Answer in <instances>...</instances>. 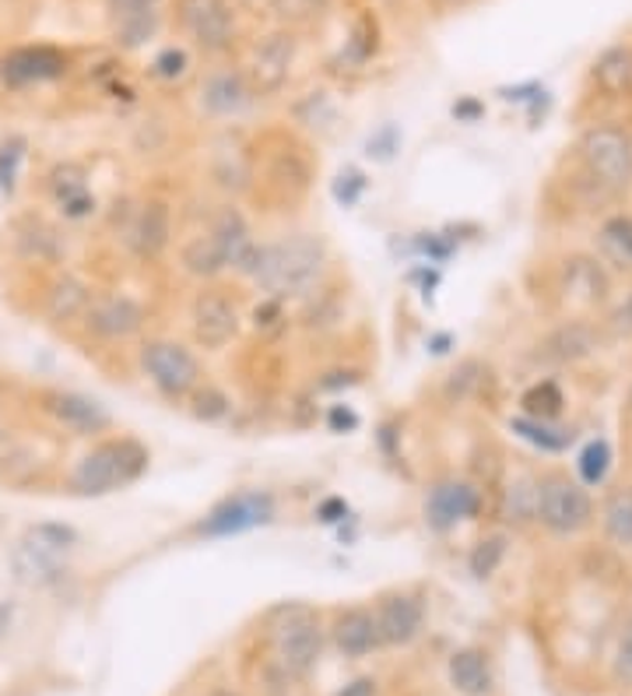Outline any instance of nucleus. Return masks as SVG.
<instances>
[{"label": "nucleus", "mask_w": 632, "mask_h": 696, "mask_svg": "<svg viewBox=\"0 0 632 696\" xmlns=\"http://www.w3.org/2000/svg\"><path fill=\"white\" fill-rule=\"evenodd\" d=\"M323 264H328V250L320 240L306 236V232H292L275 243H260V257L253 267V281L270 299H296L306 296L320 281Z\"/></svg>", "instance_id": "nucleus-1"}, {"label": "nucleus", "mask_w": 632, "mask_h": 696, "mask_svg": "<svg viewBox=\"0 0 632 696\" xmlns=\"http://www.w3.org/2000/svg\"><path fill=\"white\" fill-rule=\"evenodd\" d=\"M75 549H78V531L70 524H60V521L29 524L8 549V566H11L14 584L22 587L57 584L67 574Z\"/></svg>", "instance_id": "nucleus-2"}, {"label": "nucleus", "mask_w": 632, "mask_h": 696, "mask_svg": "<svg viewBox=\"0 0 632 696\" xmlns=\"http://www.w3.org/2000/svg\"><path fill=\"white\" fill-rule=\"evenodd\" d=\"M148 461H152L148 448L134 437L99 440L92 451L78 457L67 486L75 496H88V499L110 496V493L134 486V482L148 472Z\"/></svg>", "instance_id": "nucleus-3"}, {"label": "nucleus", "mask_w": 632, "mask_h": 696, "mask_svg": "<svg viewBox=\"0 0 632 696\" xmlns=\"http://www.w3.org/2000/svg\"><path fill=\"white\" fill-rule=\"evenodd\" d=\"M270 651L285 680H302L320 662L323 627L310 605H285L270 619Z\"/></svg>", "instance_id": "nucleus-4"}, {"label": "nucleus", "mask_w": 632, "mask_h": 696, "mask_svg": "<svg viewBox=\"0 0 632 696\" xmlns=\"http://www.w3.org/2000/svg\"><path fill=\"white\" fill-rule=\"evenodd\" d=\"M594 517L590 493L584 489V482H573L563 472L541 475V499H537V521L552 531L555 539H569V534H580Z\"/></svg>", "instance_id": "nucleus-5"}, {"label": "nucleus", "mask_w": 632, "mask_h": 696, "mask_svg": "<svg viewBox=\"0 0 632 696\" xmlns=\"http://www.w3.org/2000/svg\"><path fill=\"white\" fill-rule=\"evenodd\" d=\"M137 363L144 369V377L155 384L166 398H187L201 387V363L190 349L179 342H166V338H155V342H144L137 352Z\"/></svg>", "instance_id": "nucleus-6"}, {"label": "nucleus", "mask_w": 632, "mask_h": 696, "mask_svg": "<svg viewBox=\"0 0 632 696\" xmlns=\"http://www.w3.org/2000/svg\"><path fill=\"white\" fill-rule=\"evenodd\" d=\"M580 155L590 176L608 190H625L632 184V137L619 128H590L580 137Z\"/></svg>", "instance_id": "nucleus-7"}, {"label": "nucleus", "mask_w": 632, "mask_h": 696, "mask_svg": "<svg viewBox=\"0 0 632 696\" xmlns=\"http://www.w3.org/2000/svg\"><path fill=\"white\" fill-rule=\"evenodd\" d=\"M176 18L190 43L204 53H225L236 40V11L229 0H179Z\"/></svg>", "instance_id": "nucleus-8"}, {"label": "nucleus", "mask_w": 632, "mask_h": 696, "mask_svg": "<svg viewBox=\"0 0 632 696\" xmlns=\"http://www.w3.org/2000/svg\"><path fill=\"white\" fill-rule=\"evenodd\" d=\"M270 521H275V496L260 489H246V493H232L219 507H211V513L197 524V531L208 534V539H229V534H243Z\"/></svg>", "instance_id": "nucleus-9"}, {"label": "nucleus", "mask_w": 632, "mask_h": 696, "mask_svg": "<svg viewBox=\"0 0 632 696\" xmlns=\"http://www.w3.org/2000/svg\"><path fill=\"white\" fill-rule=\"evenodd\" d=\"M40 408L53 422L64 426V430L75 433V437H99L113 426V416L106 412V405L81 395V390L49 387L40 395Z\"/></svg>", "instance_id": "nucleus-10"}, {"label": "nucleus", "mask_w": 632, "mask_h": 696, "mask_svg": "<svg viewBox=\"0 0 632 696\" xmlns=\"http://www.w3.org/2000/svg\"><path fill=\"white\" fill-rule=\"evenodd\" d=\"M190 328H193V342L208 349V352H222L232 338L240 334V310L225 292L208 289L197 292L193 307H190Z\"/></svg>", "instance_id": "nucleus-11"}, {"label": "nucleus", "mask_w": 632, "mask_h": 696, "mask_svg": "<svg viewBox=\"0 0 632 696\" xmlns=\"http://www.w3.org/2000/svg\"><path fill=\"white\" fill-rule=\"evenodd\" d=\"M292 60H296V35L292 32H270L267 40H260L257 46H253L250 70H246L250 88L260 96L278 92V88L288 81Z\"/></svg>", "instance_id": "nucleus-12"}, {"label": "nucleus", "mask_w": 632, "mask_h": 696, "mask_svg": "<svg viewBox=\"0 0 632 696\" xmlns=\"http://www.w3.org/2000/svg\"><path fill=\"white\" fill-rule=\"evenodd\" d=\"M67 53L57 46H18L8 57H0V78L8 85H46L67 75Z\"/></svg>", "instance_id": "nucleus-13"}, {"label": "nucleus", "mask_w": 632, "mask_h": 696, "mask_svg": "<svg viewBox=\"0 0 632 696\" xmlns=\"http://www.w3.org/2000/svg\"><path fill=\"white\" fill-rule=\"evenodd\" d=\"M85 328L102 342H126L144 328V310L131 296H92Z\"/></svg>", "instance_id": "nucleus-14"}, {"label": "nucleus", "mask_w": 632, "mask_h": 696, "mask_svg": "<svg viewBox=\"0 0 632 696\" xmlns=\"http://www.w3.org/2000/svg\"><path fill=\"white\" fill-rule=\"evenodd\" d=\"M208 232L214 236V243H219L225 267H232L236 275L250 278L253 267H257V257H260V243L253 240V232H250V225L240 211L222 208L219 216H214V222L208 225Z\"/></svg>", "instance_id": "nucleus-15"}, {"label": "nucleus", "mask_w": 632, "mask_h": 696, "mask_svg": "<svg viewBox=\"0 0 632 696\" xmlns=\"http://www.w3.org/2000/svg\"><path fill=\"white\" fill-rule=\"evenodd\" d=\"M376 627H379V640H384L387 648L411 644V640L419 637L422 627H425L422 598L404 595V592L384 595V598H379V605H376Z\"/></svg>", "instance_id": "nucleus-16"}, {"label": "nucleus", "mask_w": 632, "mask_h": 696, "mask_svg": "<svg viewBox=\"0 0 632 696\" xmlns=\"http://www.w3.org/2000/svg\"><path fill=\"white\" fill-rule=\"evenodd\" d=\"M478 510H481V493L472 482H457V478L440 482L425 499V517L436 531L454 528L457 521H472V517H478Z\"/></svg>", "instance_id": "nucleus-17"}, {"label": "nucleus", "mask_w": 632, "mask_h": 696, "mask_svg": "<svg viewBox=\"0 0 632 696\" xmlns=\"http://www.w3.org/2000/svg\"><path fill=\"white\" fill-rule=\"evenodd\" d=\"M173 240V216L162 201H144L137 208V216L126 229V243L141 261H158L169 250Z\"/></svg>", "instance_id": "nucleus-18"}, {"label": "nucleus", "mask_w": 632, "mask_h": 696, "mask_svg": "<svg viewBox=\"0 0 632 696\" xmlns=\"http://www.w3.org/2000/svg\"><path fill=\"white\" fill-rule=\"evenodd\" d=\"M158 8L162 0H110L113 35L123 49H137L158 32Z\"/></svg>", "instance_id": "nucleus-19"}, {"label": "nucleus", "mask_w": 632, "mask_h": 696, "mask_svg": "<svg viewBox=\"0 0 632 696\" xmlns=\"http://www.w3.org/2000/svg\"><path fill=\"white\" fill-rule=\"evenodd\" d=\"M253 88L240 70H214L201 85V106L211 117H240L253 102Z\"/></svg>", "instance_id": "nucleus-20"}, {"label": "nucleus", "mask_w": 632, "mask_h": 696, "mask_svg": "<svg viewBox=\"0 0 632 696\" xmlns=\"http://www.w3.org/2000/svg\"><path fill=\"white\" fill-rule=\"evenodd\" d=\"M331 637H334V648L345 658H366L376 648H384L373 609H345L334 619Z\"/></svg>", "instance_id": "nucleus-21"}, {"label": "nucleus", "mask_w": 632, "mask_h": 696, "mask_svg": "<svg viewBox=\"0 0 632 696\" xmlns=\"http://www.w3.org/2000/svg\"><path fill=\"white\" fill-rule=\"evenodd\" d=\"M601 345V334L594 331V324L587 320H566V324H558L545 342H541V352H545V360L552 363H580L587 355H594Z\"/></svg>", "instance_id": "nucleus-22"}, {"label": "nucleus", "mask_w": 632, "mask_h": 696, "mask_svg": "<svg viewBox=\"0 0 632 696\" xmlns=\"http://www.w3.org/2000/svg\"><path fill=\"white\" fill-rule=\"evenodd\" d=\"M446 675H450V686H454L461 696H489L492 683H496L489 654L478 648H461L450 654Z\"/></svg>", "instance_id": "nucleus-23"}, {"label": "nucleus", "mask_w": 632, "mask_h": 696, "mask_svg": "<svg viewBox=\"0 0 632 696\" xmlns=\"http://www.w3.org/2000/svg\"><path fill=\"white\" fill-rule=\"evenodd\" d=\"M537 499H541V478H534L531 472H517L502 486L499 517L510 528H528L531 521H537Z\"/></svg>", "instance_id": "nucleus-24"}, {"label": "nucleus", "mask_w": 632, "mask_h": 696, "mask_svg": "<svg viewBox=\"0 0 632 696\" xmlns=\"http://www.w3.org/2000/svg\"><path fill=\"white\" fill-rule=\"evenodd\" d=\"M88 302H92V289L78 275H57L46 289L43 310L53 324H70V320H85Z\"/></svg>", "instance_id": "nucleus-25"}, {"label": "nucleus", "mask_w": 632, "mask_h": 696, "mask_svg": "<svg viewBox=\"0 0 632 696\" xmlns=\"http://www.w3.org/2000/svg\"><path fill=\"white\" fill-rule=\"evenodd\" d=\"M594 81L605 96L619 99L632 88V49L629 46H608L598 60H594Z\"/></svg>", "instance_id": "nucleus-26"}, {"label": "nucleus", "mask_w": 632, "mask_h": 696, "mask_svg": "<svg viewBox=\"0 0 632 696\" xmlns=\"http://www.w3.org/2000/svg\"><path fill=\"white\" fill-rule=\"evenodd\" d=\"M179 261H184V267L197 278H214V275L229 272L222 250H219V243H214L211 232H201V236H193L190 243H184V250H179Z\"/></svg>", "instance_id": "nucleus-27"}, {"label": "nucleus", "mask_w": 632, "mask_h": 696, "mask_svg": "<svg viewBox=\"0 0 632 696\" xmlns=\"http://www.w3.org/2000/svg\"><path fill=\"white\" fill-rule=\"evenodd\" d=\"M601 528L616 545H632V489H619L608 496L601 510Z\"/></svg>", "instance_id": "nucleus-28"}, {"label": "nucleus", "mask_w": 632, "mask_h": 696, "mask_svg": "<svg viewBox=\"0 0 632 696\" xmlns=\"http://www.w3.org/2000/svg\"><path fill=\"white\" fill-rule=\"evenodd\" d=\"M520 405H523V416H528V419H537V422H552L558 412H563L566 398H563V390H558V384H552V380H541V384H534L531 390H523Z\"/></svg>", "instance_id": "nucleus-29"}, {"label": "nucleus", "mask_w": 632, "mask_h": 696, "mask_svg": "<svg viewBox=\"0 0 632 696\" xmlns=\"http://www.w3.org/2000/svg\"><path fill=\"white\" fill-rule=\"evenodd\" d=\"M49 194L53 201H57L60 208H67L70 201H78L88 194V184H85V169L75 166V163H64L49 173Z\"/></svg>", "instance_id": "nucleus-30"}, {"label": "nucleus", "mask_w": 632, "mask_h": 696, "mask_svg": "<svg viewBox=\"0 0 632 696\" xmlns=\"http://www.w3.org/2000/svg\"><path fill=\"white\" fill-rule=\"evenodd\" d=\"M513 430L528 440V443H534V448H541V451H566L569 448V440H573V433H566V430H552L548 422H537V419H513Z\"/></svg>", "instance_id": "nucleus-31"}, {"label": "nucleus", "mask_w": 632, "mask_h": 696, "mask_svg": "<svg viewBox=\"0 0 632 696\" xmlns=\"http://www.w3.org/2000/svg\"><path fill=\"white\" fill-rule=\"evenodd\" d=\"M502 560H506V539H502V534H489V539H481L472 549V556H467V570H472L478 581H489L496 570L502 566Z\"/></svg>", "instance_id": "nucleus-32"}, {"label": "nucleus", "mask_w": 632, "mask_h": 696, "mask_svg": "<svg viewBox=\"0 0 632 696\" xmlns=\"http://www.w3.org/2000/svg\"><path fill=\"white\" fill-rule=\"evenodd\" d=\"M576 464H580L584 486H601L608 468H611V448H608V440H590Z\"/></svg>", "instance_id": "nucleus-33"}, {"label": "nucleus", "mask_w": 632, "mask_h": 696, "mask_svg": "<svg viewBox=\"0 0 632 696\" xmlns=\"http://www.w3.org/2000/svg\"><path fill=\"white\" fill-rule=\"evenodd\" d=\"M601 243L622 264H632V216H611L601 225Z\"/></svg>", "instance_id": "nucleus-34"}, {"label": "nucleus", "mask_w": 632, "mask_h": 696, "mask_svg": "<svg viewBox=\"0 0 632 696\" xmlns=\"http://www.w3.org/2000/svg\"><path fill=\"white\" fill-rule=\"evenodd\" d=\"M229 412H232V401L222 395L219 387L204 384V387H197V390H193V416H197V419H204V422H222Z\"/></svg>", "instance_id": "nucleus-35"}, {"label": "nucleus", "mask_w": 632, "mask_h": 696, "mask_svg": "<svg viewBox=\"0 0 632 696\" xmlns=\"http://www.w3.org/2000/svg\"><path fill=\"white\" fill-rule=\"evenodd\" d=\"M285 320H288V313H285V307H281V299L264 296V299L257 302V310H253V331L264 334V338H270V334L285 331Z\"/></svg>", "instance_id": "nucleus-36"}, {"label": "nucleus", "mask_w": 632, "mask_h": 696, "mask_svg": "<svg viewBox=\"0 0 632 696\" xmlns=\"http://www.w3.org/2000/svg\"><path fill=\"white\" fill-rule=\"evenodd\" d=\"M22 243H25V254H29V257H40V261H57V254H60L57 236H53V232H49L46 225H40V222H35V225L25 232Z\"/></svg>", "instance_id": "nucleus-37"}, {"label": "nucleus", "mask_w": 632, "mask_h": 696, "mask_svg": "<svg viewBox=\"0 0 632 696\" xmlns=\"http://www.w3.org/2000/svg\"><path fill=\"white\" fill-rule=\"evenodd\" d=\"M187 67H190V60H187V53L179 49V46H166L155 57V64H152V70H155V78H162V81H176V78H184L187 75Z\"/></svg>", "instance_id": "nucleus-38"}, {"label": "nucleus", "mask_w": 632, "mask_h": 696, "mask_svg": "<svg viewBox=\"0 0 632 696\" xmlns=\"http://www.w3.org/2000/svg\"><path fill=\"white\" fill-rule=\"evenodd\" d=\"M616 680L632 686V627L622 633L619 640V651H616Z\"/></svg>", "instance_id": "nucleus-39"}, {"label": "nucleus", "mask_w": 632, "mask_h": 696, "mask_svg": "<svg viewBox=\"0 0 632 696\" xmlns=\"http://www.w3.org/2000/svg\"><path fill=\"white\" fill-rule=\"evenodd\" d=\"M18 158H22V152H14V148H0V187L11 190L14 187V169H18Z\"/></svg>", "instance_id": "nucleus-40"}, {"label": "nucleus", "mask_w": 632, "mask_h": 696, "mask_svg": "<svg viewBox=\"0 0 632 696\" xmlns=\"http://www.w3.org/2000/svg\"><path fill=\"white\" fill-rule=\"evenodd\" d=\"M334 696H376V680H369V675H363V680L348 683L345 689H337Z\"/></svg>", "instance_id": "nucleus-41"}, {"label": "nucleus", "mask_w": 632, "mask_h": 696, "mask_svg": "<svg viewBox=\"0 0 632 696\" xmlns=\"http://www.w3.org/2000/svg\"><path fill=\"white\" fill-rule=\"evenodd\" d=\"M616 331L619 334H632V296L622 302V310L616 313Z\"/></svg>", "instance_id": "nucleus-42"}, {"label": "nucleus", "mask_w": 632, "mask_h": 696, "mask_svg": "<svg viewBox=\"0 0 632 696\" xmlns=\"http://www.w3.org/2000/svg\"><path fill=\"white\" fill-rule=\"evenodd\" d=\"M331 422H334V426H348V430H352V426H355V416H352V412H345V408H334Z\"/></svg>", "instance_id": "nucleus-43"}, {"label": "nucleus", "mask_w": 632, "mask_h": 696, "mask_svg": "<svg viewBox=\"0 0 632 696\" xmlns=\"http://www.w3.org/2000/svg\"><path fill=\"white\" fill-rule=\"evenodd\" d=\"M454 113H457V117H472V120H475V117L481 113V106H478V102H461Z\"/></svg>", "instance_id": "nucleus-44"}, {"label": "nucleus", "mask_w": 632, "mask_h": 696, "mask_svg": "<svg viewBox=\"0 0 632 696\" xmlns=\"http://www.w3.org/2000/svg\"><path fill=\"white\" fill-rule=\"evenodd\" d=\"M4 534H8V517L0 510V549H4Z\"/></svg>", "instance_id": "nucleus-45"}, {"label": "nucleus", "mask_w": 632, "mask_h": 696, "mask_svg": "<svg viewBox=\"0 0 632 696\" xmlns=\"http://www.w3.org/2000/svg\"><path fill=\"white\" fill-rule=\"evenodd\" d=\"M0 440H4V419H0Z\"/></svg>", "instance_id": "nucleus-46"}, {"label": "nucleus", "mask_w": 632, "mask_h": 696, "mask_svg": "<svg viewBox=\"0 0 632 696\" xmlns=\"http://www.w3.org/2000/svg\"><path fill=\"white\" fill-rule=\"evenodd\" d=\"M436 4H457V0H436Z\"/></svg>", "instance_id": "nucleus-47"}, {"label": "nucleus", "mask_w": 632, "mask_h": 696, "mask_svg": "<svg viewBox=\"0 0 632 696\" xmlns=\"http://www.w3.org/2000/svg\"><path fill=\"white\" fill-rule=\"evenodd\" d=\"M629 416H632V390H629Z\"/></svg>", "instance_id": "nucleus-48"}]
</instances>
